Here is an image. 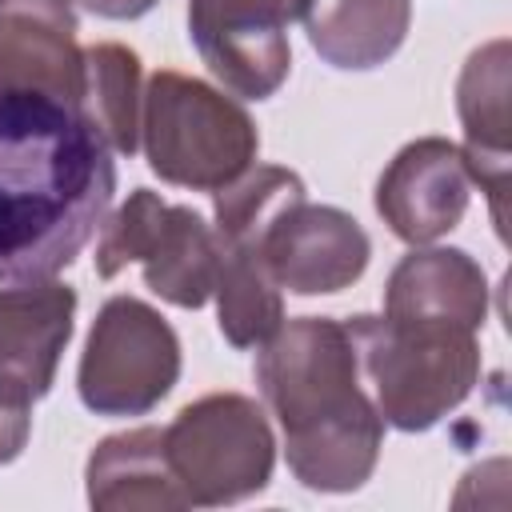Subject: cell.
Here are the masks:
<instances>
[{"label":"cell","instance_id":"cell-1","mask_svg":"<svg viewBox=\"0 0 512 512\" xmlns=\"http://www.w3.org/2000/svg\"><path fill=\"white\" fill-rule=\"evenodd\" d=\"M116 160L80 104L0 92V280H48L100 232Z\"/></svg>","mask_w":512,"mask_h":512},{"label":"cell","instance_id":"cell-2","mask_svg":"<svg viewBox=\"0 0 512 512\" xmlns=\"http://www.w3.org/2000/svg\"><path fill=\"white\" fill-rule=\"evenodd\" d=\"M256 384L284 432L288 472L304 488L356 492L376 472L384 416L364 388L344 320H284L256 352Z\"/></svg>","mask_w":512,"mask_h":512},{"label":"cell","instance_id":"cell-3","mask_svg":"<svg viewBox=\"0 0 512 512\" xmlns=\"http://www.w3.org/2000/svg\"><path fill=\"white\" fill-rule=\"evenodd\" d=\"M344 324L356 340L360 376L372 388L376 412L400 432L436 428L480 380L476 328L392 316H352Z\"/></svg>","mask_w":512,"mask_h":512},{"label":"cell","instance_id":"cell-4","mask_svg":"<svg viewBox=\"0 0 512 512\" xmlns=\"http://www.w3.org/2000/svg\"><path fill=\"white\" fill-rule=\"evenodd\" d=\"M140 144L148 168L176 188L220 192L256 164L260 132L232 92L160 68L144 84Z\"/></svg>","mask_w":512,"mask_h":512},{"label":"cell","instance_id":"cell-5","mask_svg":"<svg viewBox=\"0 0 512 512\" xmlns=\"http://www.w3.org/2000/svg\"><path fill=\"white\" fill-rule=\"evenodd\" d=\"M164 456L188 508H224L268 488L276 436L252 396L208 392L172 416L164 428Z\"/></svg>","mask_w":512,"mask_h":512},{"label":"cell","instance_id":"cell-6","mask_svg":"<svg viewBox=\"0 0 512 512\" xmlns=\"http://www.w3.org/2000/svg\"><path fill=\"white\" fill-rule=\"evenodd\" d=\"M216 232L212 224L188 208L168 204L152 188H132L128 200L104 216L96 240V276L112 280L128 264L144 268V284L176 304V308H204L216 284Z\"/></svg>","mask_w":512,"mask_h":512},{"label":"cell","instance_id":"cell-7","mask_svg":"<svg viewBox=\"0 0 512 512\" xmlns=\"http://www.w3.org/2000/svg\"><path fill=\"white\" fill-rule=\"evenodd\" d=\"M180 380V336L140 296H108L88 328L76 392L96 416H148Z\"/></svg>","mask_w":512,"mask_h":512},{"label":"cell","instance_id":"cell-8","mask_svg":"<svg viewBox=\"0 0 512 512\" xmlns=\"http://www.w3.org/2000/svg\"><path fill=\"white\" fill-rule=\"evenodd\" d=\"M308 0H188V40L224 92L268 100L292 72L288 24Z\"/></svg>","mask_w":512,"mask_h":512},{"label":"cell","instance_id":"cell-9","mask_svg":"<svg viewBox=\"0 0 512 512\" xmlns=\"http://www.w3.org/2000/svg\"><path fill=\"white\" fill-rule=\"evenodd\" d=\"M260 256L292 296H328L352 288L368 260L372 240L356 216L332 204H308V196L280 208V216L260 236Z\"/></svg>","mask_w":512,"mask_h":512},{"label":"cell","instance_id":"cell-10","mask_svg":"<svg viewBox=\"0 0 512 512\" xmlns=\"http://www.w3.org/2000/svg\"><path fill=\"white\" fill-rule=\"evenodd\" d=\"M472 200V176L460 144L448 136L408 140L376 180V212L404 244H432L448 236Z\"/></svg>","mask_w":512,"mask_h":512},{"label":"cell","instance_id":"cell-11","mask_svg":"<svg viewBox=\"0 0 512 512\" xmlns=\"http://www.w3.org/2000/svg\"><path fill=\"white\" fill-rule=\"evenodd\" d=\"M84 48L72 0H0V92H44L80 104Z\"/></svg>","mask_w":512,"mask_h":512},{"label":"cell","instance_id":"cell-12","mask_svg":"<svg viewBox=\"0 0 512 512\" xmlns=\"http://www.w3.org/2000/svg\"><path fill=\"white\" fill-rule=\"evenodd\" d=\"M76 328V288L48 276L0 288V380L32 400L56 384L60 356Z\"/></svg>","mask_w":512,"mask_h":512},{"label":"cell","instance_id":"cell-13","mask_svg":"<svg viewBox=\"0 0 512 512\" xmlns=\"http://www.w3.org/2000/svg\"><path fill=\"white\" fill-rule=\"evenodd\" d=\"M456 112L464 124V164L472 184L488 192L492 220L504 236V192H508V40L480 44L456 80Z\"/></svg>","mask_w":512,"mask_h":512},{"label":"cell","instance_id":"cell-14","mask_svg":"<svg viewBox=\"0 0 512 512\" xmlns=\"http://www.w3.org/2000/svg\"><path fill=\"white\" fill-rule=\"evenodd\" d=\"M384 316L392 320H448L484 328L488 276L464 248H412L384 284Z\"/></svg>","mask_w":512,"mask_h":512},{"label":"cell","instance_id":"cell-15","mask_svg":"<svg viewBox=\"0 0 512 512\" xmlns=\"http://www.w3.org/2000/svg\"><path fill=\"white\" fill-rule=\"evenodd\" d=\"M88 504L100 512H176L188 508L164 456V428L144 424L104 436L84 464Z\"/></svg>","mask_w":512,"mask_h":512},{"label":"cell","instance_id":"cell-16","mask_svg":"<svg viewBox=\"0 0 512 512\" xmlns=\"http://www.w3.org/2000/svg\"><path fill=\"white\" fill-rule=\"evenodd\" d=\"M300 20L324 64L368 72L400 52L412 24V0H308Z\"/></svg>","mask_w":512,"mask_h":512},{"label":"cell","instance_id":"cell-17","mask_svg":"<svg viewBox=\"0 0 512 512\" xmlns=\"http://www.w3.org/2000/svg\"><path fill=\"white\" fill-rule=\"evenodd\" d=\"M216 260V324L232 348H260L284 324V292L272 280L260 248L252 244H220Z\"/></svg>","mask_w":512,"mask_h":512},{"label":"cell","instance_id":"cell-18","mask_svg":"<svg viewBox=\"0 0 512 512\" xmlns=\"http://www.w3.org/2000/svg\"><path fill=\"white\" fill-rule=\"evenodd\" d=\"M140 104H144L140 56L116 40L88 44L80 112L92 120V128L112 148V156H132L140 148Z\"/></svg>","mask_w":512,"mask_h":512},{"label":"cell","instance_id":"cell-19","mask_svg":"<svg viewBox=\"0 0 512 512\" xmlns=\"http://www.w3.org/2000/svg\"><path fill=\"white\" fill-rule=\"evenodd\" d=\"M32 396L0 380V464H12L32 436Z\"/></svg>","mask_w":512,"mask_h":512},{"label":"cell","instance_id":"cell-20","mask_svg":"<svg viewBox=\"0 0 512 512\" xmlns=\"http://www.w3.org/2000/svg\"><path fill=\"white\" fill-rule=\"evenodd\" d=\"M72 4H80L84 12H92L100 20H140L160 0H72Z\"/></svg>","mask_w":512,"mask_h":512}]
</instances>
